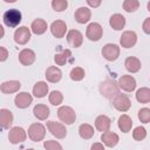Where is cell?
Instances as JSON below:
<instances>
[{
  "label": "cell",
  "mask_w": 150,
  "mask_h": 150,
  "mask_svg": "<svg viewBox=\"0 0 150 150\" xmlns=\"http://www.w3.org/2000/svg\"><path fill=\"white\" fill-rule=\"evenodd\" d=\"M101 141L103 142L104 145H107L108 148H114L117 145L118 141H120V137L117 134L112 132V131H105V132H102L101 135Z\"/></svg>",
  "instance_id": "19"
},
{
  "label": "cell",
  "mask_w": 150,
  "mask_h": 150,
  "mask_svg": "<svg viewBox=\"0 0 150 150\" xmlns=\"http://www.w3.org/2000/svg\"><path fill=\"white\" fill-rule=\"evenodd\" d=\"M20 88H21V83H20V81H16V80L6 81V82H2L0 84V90L4 94H13V93H16V91H19Z\"/></svg>",
  "instance_id": "18"
},
{
  "label": "cell",
  "mask_w": 150,
  "mask_h": 150,
  "mask_svg": "<svg viewBox=\"0 0 150 150\" xmlns=\"http://www.w3.org/2000/svg\"><path fill=\"white\" fill-rule=\"evenodd\" d=\"M43 146H45L46 150H63L62 149V145L57 141H54V139L46 141L43 143Z\"/></svg>",
  "instance_id": "38"
},
{
  "label": "cell",
  "mask_w": 150,
  "mask_h": 150,
  "mask_svg": "<svg viewBox=\"0 0 150 150\" xmlns=\"http://www.w3.org/2000/svg\"><path fill=\"white\" fill-rule=\"evenodd\" d=\"M138 118L142 123H149L150 122V109L149 108H142L138 110Z\"/></svg>",
  "instance_id": "37"
},
{
  "label": "cell",
  "mask_w": 150,
  "mask_h": 150,
  "mask_svg": "<svg viewBox=\"0 0 150 150\" xmlns=\"http://www.w3.org/2000/svg\"><path fill=\"white\" fill-rule=\"evenodd\" d=\"M87 4L90 6V7H98L101 5V1H93V0H87Z\"/></svg>",
  "instance_id": "42"
},
{
  "label": "cell",
  "mask_w": 150,
  "mask_h": 150,
  "mask_svg": "<svg viewBox=\"0 0 150 150\" xmlns=\"http://www.w3.org/2000/svg\"><path fill=\"white\" fill-rule=\"evenodd\" d=\"M35 59H36V55L32 49L25 48L19 53V61L23 66H30L32 63H34Z\"/></svg>",
  "instance_id": "17"
},
{
  "label": "cell",
  "mask_w": 150,
  "mask_h": 150,
  "mask_svg": "<svg viewBox=\"0 0 150 150\" xmlns=\"http://www.w3.org/2000/svg\"><path fill=\"white\" fill-rule=\"evenodd\" d=\"M138 7H139V1H137V0H125L123 2V8L128 13H132V12L137 11Z\"/></svg>",
  "instance_id": "34"
},
{
  "label": "cell",
  "mask_w": 150,
  "mask_h": 150,
  "mask_svg": "<svg viewBox=\"0 0 150 150\" xmlns=\"http://www.w3.org/2000/svg\"><path fill=\"white\" fill-rule=\"evenodd\" d=\"M132 137L135 141H143L146 137V130L143 127H137L132 131Z\"/></svg>",
  "instance_id": "36"
},
{
  "label": "cell",
  "mask_w": 150,
  "mask_h": 150,
  "mask_svg": "<svg viewBox=\"0 0 150 150\" xmlns=\"http://www.w3.org/2000/svg\"><path fill=\"white\" fill-rule=\"evenodd\" d=\"M136 100L139 103H149L150 102V89L146 87L139 88L136 91Z\"/></svg>",
  "instance_id": "31"
},
{
  "label": "cell",
  "mask_w": 150,
  "mask_h": 150,
  "mask_svg": "<svg viewBox=\"0 0 150 150\" xmlns=\"http://www.w3.org/2000/svg\"><path fill=\"white\" fill-rule=\"evenodd\" d=\"M90 150H104V145H103L102 143L97 142V143H94V144L91 145Z\"/></svg>",
  "instance_id": "41"
},
{
  "label": "cell",
  "mask_w": 150,
  "mask_h": 150,
  "mask_svg": "<svg viewBox=\"0 0 150 150\" xmlns=\"http://www.w3.org/2000/svg\"><path fill=\"white\" fill-rule=\"evenodd\" d=\"M30 40V30L26 26H21L16 28L14 32V41L19 45H26Z\"/></svg>",
  "instance_id": "11"
},
{
  "label": "cell",
  "mask_w": 150,
  "mask_h": 150,
  "mask_svg": "<svg viewBox=\"0 0 150 150\" xmlns=\"http://www.w3.org/2000/svg\"><path fill=\"white\" fill-rule=\"evenodd\" d=\"M112 105L115 107V109H117L118 111H128L131 107V101L130 98L125 95V94H117L114 98H112Z\"/></svg>",
  "instance_id": "6"
},
{
  "label": "cell",
  "mask_w": 150,
  "mask_h": 150,
  "mask_svg": "<svg viewBox=\"0 0 150 150\" xmlns=\"http://www.w3.org/2000/svg\"><path fill=\"white\" fill-rule=\"evenodd\" d=\"M21 19H22L21 12L16 8H11L4 13V22L9 28H14L19 26V23L21 22Z\"/></svg>",
  "instance_id": "2"
},
{
  "label": "cell",
  "mask_w": 150,
  "mask_h": 150,
  "mask_svg": "<svg viewBox=\"0 0 150 150\" xmlns=\"http://www.w3.org/2000/svg\"><path fill=\"white\" fill-rule=\"evenodd\" d=\"M117 86L120 89L127 93H130V91H134L136 88V80L131 75H123L120 77Z\"/></svg>",
  "instance_id": "10"
},
{
  "label": "cell",
  "mask_w": 150,
  "mask_h": 150,
  "mask_svg": "<svg viewBox=\"0 0 150 150\" xmlns=\"http://www.w3.org/2000/svg\"><path fill=\"white\" fill-rule=\"evenodd\" d=\"M143 32L145 34H150V18H146L143 22Z\"/></svg>",
  "instance_id": "40"
},
{
  "label": "cell",
  "mask_w": 150,
  "mask_h": 150,
  "mask_svg": "<svg viewBox=\"0 0 150 150\" xmlns=\"http://www.w3.org/2000/svg\"><path fill=\"white\" fill-rule=\"evenodd\" d=\"M102 55L108 61H116L120 56V47L115 43H107L102 48Z\"/></svg>",
  "instance_id": "9"
},
{
  "label": "cell",
  "mask_w": 150,
  "mask_h": 150,
  "mask_svg": "<svg viewBox=\"0 0 150 150\" xmlns=\"http://www.w3.org/2000/svg\"><path fill=\"white\" fill-rule=\"evenodd\" d=\"M109 23L115 30H122L125 26V18L120 13H115L110 16Z\"/></svg>",
  "instance_id": "23"
},
{
  "label": "cell",
  "mask_w": 150,
  "mask_h": 150,
  "mask_svg": "<svg viewBox=\"0 0 150 150\" xmlns=\"http://www.w3.org/2000/svg\"><path fill=\"white\" fill-rule=\"evenodd\" d=\"M27 138V134L23 128L21 127H13L11 128L9 132H8V139L12 144H19L25 142Z\"/></svg>",
  "instance_id": "7"
},
{
  "label": "cell",
  "mask_w": 150,
  "mask_h": 150,
  "mask_svg": "<svg viewBox=\"0 0 150 150\" xmlns=\"http://www.w3.org/2000/svg\"><path fill=\"white\" fill-rule=\"evenodd\" d=\"M117 124H118V128H120L121 131L129 132L131 130V127H132V120H131L130 116H128V115L124 114V115H121L118 117Z\"/></svg>",
  "instance_id": "28"
},
{
  "label": "cell",
  "mask_w": 150,
  "mask_h": 150,
  "mask_svg": "<svg viewBox=\"0 0 150 150\" xmlns=\"http://www.w3.org/2000/svg\"><path fill=\"white\" fill-rule=\"evenodd\" d=\"M84 75H86L84 69L81 68V67H74V68L70 70V74H69L70 79H71L73 81H76V82L83 80V79H84Z\"/></svg>",
  "instance_id": "33"
},
{
  "label": "cell",
  "mask_w": 150,
  "mask_h": 150,
  "mask_svg": "<svg viewBox=\"0 0 150 150\" xmlns=\"http://www.w3.org/2000/svg\"><path fill=\"white\" fill-rule=\"evenodd\" d=\"M32 102H33L32 95L28 94V93H26V91L19 93L15 96V98H14V103H15V105L19 109H26V108H28Z\"/></svg>",
  "instance_id": "14"
},
{
  "label": "cell",
  "mask_w": 150,
  "mask_h": 150,
  "mask_svg": "<svg viewBox=\"0 0 150 150\" xmlns=\"http://www.w3.org/2000/svg\"><path fill=\"white\" fill-rule=\"evenodd\" d=\"M13 124V114L9 109H0V128L9 129Z\"/></svg>",
  "instance_id": "16"
},
{
  "label": "cell",
  "mask_w": 150,
  "mask_h": 150,
  "mask_svg": "<svg viewBox=\"0 0 150 150\" xmlns=\"http://www.w3.org/2000/svg\"><path fill=\"white\" fill-rule=\"evenodd\" d=\"M94 128L88 123H83L79 127V135L83 139H90L94 136Z\"/></svg>",
  "instance_id": "29"
},
{
  "label": "cell",
  "mask_w": 150,
  "mask_h": 150,
  "mask_svg": "<svg viewBox=\"0 0 150 150\" xmlns=\"http://www.w3.org/2000/svg\"><path fill=\"white\" fill-rule=\"evenodd\" d=\"M103 35V28L98 22H91L88 25L86 30V36L90 41H100Z\"/></svg>",
  "instance_id": "5"
},
{
  "label": "cell",
  "mask_w": 150,
  "mask_h": 150,
  "mask_svg": "<svg viewBox=\"0 0 150 150\" xmlns=\"http://www.w3.org/2000/svg\"><path fill=\"white\" fill-rule=\"evenodd\" d=\"M46 79H47V81L48 82H52V83H56V82H59L60 80H61V77H62V71L57 68V67H55V66H50V67H48L47 68V70H46Z\"/></svg>",
  "instance_id": "22"
},
{
  "label": "cell",
  "mask_w": 150,
  "mask_h": 150,
  "mask_svg": "<svg viewBox=\"0 0 150 150\" xmlns=\"http://www.w3.org/2000/svg\"><path fill=\"white\" fill-rule=\"evenodd\" d=\"M110 125H111V120L105 115H100L95 120V128L101 132L109 131Z\"/></svg>",
  "instance_id": "21"
},
{
  "label": "cell",
  "mask_w": 150,
  "mask_h": 150,
  "mask_svg": "<svg viewBox=\"0 0 150 150\" xmlns=\"http://www.w3.org/2000/svg\"><path fill=\"white\" fill-rule=\"evenodd\" d=\"M46 136V128L41 123H33L28 128V137L33 142H40Z\"/></svg>",
  "instance_id": "4"
},
{
  "label": "cell",
  "mask_w": 150,
  "mask_h": 150,
  "mask_svg": "<svg viewBox=\"0 0 150 150\" xmlns=\"http://www.w3.org/2000/svg\"><path fill=\"white\" fill-rule=\"evenodd\" d=\"M48 90H49V87H48V84L45 81H39L33 87V94L38 98L45 97L48 94Z\"/></svg>",
  "instance_id": "25"
},
{
  "label": "cell",
  "mask_w": 150,
  "mask_h": 150,
  "mask_svg": "<svg viewBox=\"0 0 150 150\" xmlns=\"http://www.w3.org/2000/svg\"><path fill=\"white\" fill-rule=\"evenodd\" d=\"M47 129L49 130V132H50L53 136H55V137L59 138V139L64 138L66 135H67V129H66V127H64L62 123H60V122H55V121H49V122H47Z\"/></svg>",
  "instance_id": "8"
},
{
  "label": "cell",
  "mask_w": 150,
  "mask_h": 150,
  "mask_svg": "<svg viewBox=\"0 0 150 150\" xmlns=\"http://www.w3.org/2000/svg\"><path fill=\"white\" fill-rule=\"evenodd\" d=\"M90 16H91V12L88 7H80L75 11V14H74L75 21L79 23H82V25L87 23L90 20Z\"/></svg>",
  "instance_id": "20"
},
{
  "label": "cell",
  "mask_w": 150,
  "mask_h": 150,
  "mask_svg": "<svg viewBox=\"0 0 150 150\" xmlns=\"http://www.w3.org/2000/svg\"><path fill=\"white\" fill-rule=\"evenodd\" d=\"M57 117L60 118L61 122H63L64 124H73L76 120V114L74 111V109L68 105H62L57 110Z\"/></svg>",
  "instance_id": "3"
},
{
  "label": "cell",
  "mask_w": 150,
  "mask_h": 150,
  "mask_svg": "<svg viewBox=\"0 0 150 150\" xmlns=\"http://www.w3.org/2000/svg\"><path fill=\"white\" fill-rule=\"evenodd\" d=\"M48 100H49V103L50 104H53V105H60L62 103V101H63V95L59 90H53L49 94Z\"/></svg>",
  "instance_id": "32"
},
{
  "label": "cell",
  "mask_w": 150,
  "mask_h": 150,
  "mask_svg": "<svg viewBox=\"0 0 150 150\" xmlns=\"http://www.w3.org/2000/svg\"><path fill=\"white\" fill-rule=\"evenodd\" d=\"M8 57V50L5 47H0V62L6 61Z\"/></svg>",
  "instance_id": "39"
},
{
  "label": "cell",
  "mask_w": 150,
  "mask_h": 150,
  "mask_svg": "<svg viewBox=\"0 0 150 150\" xmlns=\"http://www.w3.org/2000/svg\"><path fill=\"white\" fill-rule=\"evenodd\" d=\"M52 7L55 12H63L68 7V1L67 0H53Z\"/></svg>",
  "instance_id": "35"
},
{
  "label": "cell",
  "mask_w": 150,
  "mask_h": 150,
  "mask_svg": "<svg viewBox=\"0 0 150 150\" xmlns=\"http://www.w3.org/2000/svg\"><path fill=\"white\" fill-rule=\"evenodd\" d=\"M50 32L57 39L63 38L66 35V32H67V25H66V22L62 21V20H55L50 25Z\"/></svg>",
  "instance_id": "15"
},
{
  "label": "cell",
  "mask_w": 150,
  "mask_h": 150,
  "mask_svg": "<svg viewBox=\"0 0 150 150\" xmlns=\"http://www.w3.org/2000/svg\"><path fill=\"white\" fill-rule=\"evenodd\" d=\"M71 56V52L69 49H63L60 53H56L54 56V61L57 66H64L68 61V59Z\"/></svg>",
  "instance_id": "30"
},
{
  "label": "cell",
  "mask_w": 150,
  "mask_h": 150,
  "mask_svg": "<svg viewBox=\"0 0 150 150\" xmlns=\"http://www.w3.org/2000/svg\"><path fill=\"white\" fill-rule=\"evenodd\" d=\"M47 22L43 19H35L30 25V30L36 35H42L47 30Z\"/></svg>",
  "instance_id": "26"
},
{
  "label": "cell",
  "mask_w": 150,
  "mask_h": 150,
  "mask_svg": "<svg viewBox=\"0 0 150 150\" xmlns=\"http://www.w3.org/2000/svg\"><path fill=\"white\" fill-rule=\"evenodd\" d=\"M124 66H125V69H127L129 73H137V71L141 69V67H142L139 59H137V57H135V56H129V57H127L125 61H124Z\"/></svg>",
  "instance_id": "24"
},
{
  "label": "cell",
  "mask_w": 150,
  "mask_h": 150,
  "mask_svg": "<svg viewBox=\"0 0 150 150\" xmlns=\"http://www.w3.org/2000/svg\"><path fill=\"white\" fill-rule=\"evenodd\" d=\"M100 93L105 98L112 100L117 94H120V88H118V86H117V83L115 81H112V80H104L100 84Z\"/></svg>",
  "instance_id": "1"
},
{
  "label": "cell",
  "mask_w": 150,
  "mask_h": 150,
  "mask_svg": "<svg viewBox=\"0 0 150 150\" xmlns=\"http://www.w3.org/2000/svg\"><path fill=\"white\" fill-rule=\"evenodd\" d=\"M67 41H68V43H69L70 47L79 48L83 43V35L77 29H70L67 33Z\"/></svg>",
  "instance_id": "12"
},
{
  "label": "cell",
  "mask_w": 150,
  "mask_h": 150,
  "mask_svg": "<svg viewBox=\"0 0 150 150\" xmlns=\"http://www.w3.org/2000/svg\"><path fill=\"white\" fill-rule=\"evenodd\" d=\"M136 42H137V34L132 30H125L120 39V45L123 48H131L136 45Z\"/></svg>",
  "instance_id": "13"
},
{
  "label": "cell",
  "mask_w": 150,
  "mask_h": 150,
  "mask_svg": "<svg viewBox=\"0 0 150 150\" xmlns=\"http://www.w3.org/2000/svg\"><path fill=\"white\" fill-rule=\"evenodd\" d=\"M26 150H34V149H26Z\"/></svg>",
  "instance_id": "44"
},
{
  "label": "cell",
  "mask_w": 150,
  "mask_h": 150,
  "mask_svg": "<svg viewBox=\"0 0 150 150\" xmlns=\"http://www.w3.org/2000/svg\"><path fill=\"white\" fill-rule=\"evenodd\" d=\"M4 35H5V29H4V27L0 25V39H2Z\"/></svg>",
  "instance_id": "43"
},
{
  "label": "cell",
  "mask_w": 150,
  "mask_h": 150,
  "mask_svg": "<svg viewBox=\"0 0 150 150\" xmlns=\"http://www.w3.org/2000/svg\"><path fill=\"white\" fill-rule=\"evenodd\" d=\"M49 108L46 105V104H36L35 107H34V109H33V114H34V116L38 118V120H40V121H45V120H47L48 118V116H49Z\"/></svg>",
  "instance_id": "27"
}]
</instances>
